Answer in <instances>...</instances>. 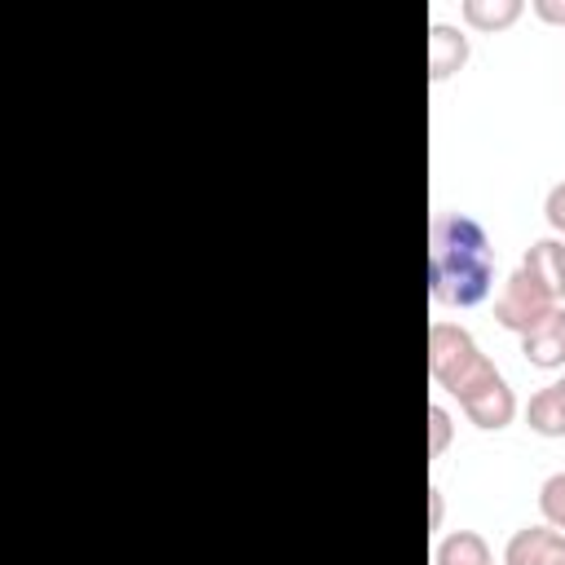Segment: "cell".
<instances>
[{"mask_svg":"<svg viewBox=\"0 0 565 565\" xmlns=\"http://www.w3.org/2000/svg\"><path fill=\"white\" fill-rule=\"evenodd\" d=\"M428 291L437 305L472 309L494 291V247L468 212H437L428 225Z\"/></svg>","mask_w":565,"mask_h":565,"instance_id":"cell-1","label":"cell"},{"mask_svg":"<svg viewBox=\"0 0 565 565\" xmlns=\"http://www.w3.org/2000/svg\"><path fill=\"white\" fill-rule=\"evenodd\" d=\"M428 375L450 397H468L481 384H490L499 366L477 349L472 331H463L459 322H433L428 327Z\"/></svg>","mask_w":565,"mask_h":565,"instance_id":"cell-2","label":"cell"},{"mask_svg":"<svg viewBox=\"0 0 565 565\" xmlns=\"http://www.w3.org/2000/svg\"><path fill=\"white\" fill-rule=\"evenodd\" d=\"M552 309H556V300H552L525 269L508 274L503 287H499V296H494V322H499L503 331H516V335H525L530 327H539Z\"/></svg>","mask_w":565,"mask_h":565,"instance_id":"cell-3","label":"cell"},{"mask_svg":"<svg viewBox=\"0 0 565 565\" xmlns=\"http://www.w3.org/2000/svg\"><path fill=\"white\" fill-rule=\"evenodd\" d=\"M459 406H463V415H468L477 428H486V433H499V428H508V424L516 419V393L508 388L503 375H494V380L481 384L477 393L459 397Z\"/></svg>","mask_w":565,"mask_h":565,"instance_id":"cell-4","label":"cell"},{"mask_svg":"<svg viewBox=\"0 0 565 565\" xmlns=\"http://www.w3.org/2000/svg\"><path fill=\"white\" fill-rule=\"evenodd\" d=\"M503 565H565V534L556 525H525L508 539Z\"/></svg>","mask_w":565,"mask_h":565,"instance_id":"cell-5","label":"cell"},{"mask_svg":"<svg viewBox=\"0 0 565 565\" xmlns=\"http://www.w3.org/2000/svg\"><path fill=\"white\" fill-rule=\"evenodd\" d=\"M521 353H525V362L539 366V371L565 366V305H556L539 327H530V331L521 335Z\"/></svg>","mask_w":565,"mask_h":565,"instance_id":"cell-6","label":"cell"},{"mask_svg":"<svg viewBox=\"0 0 565 565\" xmlns=\"http://www.w3.org/2000/svg\"><path fill=\"white\" fill-rule=\"evenodd\" d=\"M468 53L472 49H468V35L459 26H450V22H433L428 26V79L433 84L459 75L468 66Z\"/></svg>","mask_w":565,"mask_h":565,"instance_id":"cell-7","label":"cell"},{"mask_svg":"<svg viewBox=\"0 0 565 565\" xmlns=\"http://www.w3.org/2000/svg\"><path fill=\"white\" fill-rule=\"evenodd\" d=\"M521 269H525L552 300H565V238H539V243H530Z\"/></svg>","mask_w":565,"mask_h":565,"instance_id":"cell-8","label":"cell"},{"mask_svg":"<svg viewBox=\"0 0 565 565\" xmlns=\"http://www.w3.org/2000/svg\"><path fill=\"white\" fill-rule=\"evenodd\" d=\"M525 424L539 433V437H565V393L561 384H547L530 397L525 406Z\"/></svg>","mask_w":565,"mask_h":565,"instance_id":"cell-9","label":"cell"},{"mask_svg":"<svg viewBox=\"0 0 565 565\" xmlns=\"http://www.w3.org/2000/svg\"><path fill=\"white\" fill-rule=\"evenodd\" d=\"M433 565H494V561H490V543L477 530H455L437 543Z\"/></svg>","mask_w":565,"mask_h":565,"instance_id":"cell-10","label":"cell"},{"mask_svg":"<svg viewBox=\"0 0 565 565\" xmlns=\"http://www.w3.org/2000/svg\"><path fill=\"white\" fill-rule=\"evenodd\" d=\"M521 0H463V22L472 31H503L521 18Z\"/></svg>","mask_w":565,"mask_h":565,"instance_id":"cell-11","label":"cell"},{"mask_svg":"<svg viewBox=\"0 0 565 565\" xmlns=\"http://www.w3.org/2000/svg\"><path fill=\"white\" fill-rule=\"evenodd\" d=\"M539 512L547 525H556L565 534V472H552L543 486H539Z\"/></svg>","mask_w":565,"mask_h":565,"instance_id":"cell-12","label":"cell"},{"mask_svg":"<svg viewBox=\"0 0 565 565\" xmlns=\"http://www.w3.org/2000/svg\"><path fill=\"white\" fill-rule=\"evenodd\" d=\"M446 446H450V411L446 406H428V455L437 459V455H446Z\"/></svg>","mask_w":565,"mask_h":565,"instance_id":"cell-13","label":"cell"},{"mask_svg":"<svg viewBox=\"0 0 565 565\" xmlns=\"http://www.w3.org/2000/svg\"><path fill=\"white\" fill-rule=\"evenodd\" d=\"M543 216H547V225H552L556 234H565V181H556V185L547 190V199H543Z\"/></svg>","mask_w":565,"mask_h":565,"instance_id":"cell-14","label":"cell"},{"mask_svg":"<svg viewBox=\"0 0 565 565\" xmlns=\"http://www.w3.org/2000/svg\"><path fill=\"white\" fill-rule=\"evenodd\" d=\"M534 13L552 26H565V0H534Z\"/></svg>","mask_w":565,"mask_h":565,"instance_id":"cell-15","label":"cell"},{"mask_svg":"<svg viewBox=\"0 0 565 565\" xmlns=\"http://www.w3.org/2000/svg\"><path fill=\"white\" fill-rule=\"evenodd\" d=\"M428 494H433V525H437V521H441V490H437V486H433V490H428Z\"/></svg>","mask_w":565,"mask_h":565,"instance_id":"cell-16","label":"cell"},{"mask_svg":"<svg viewBox=\"0 0 565 565\" xmlns=\"http://www.w3.org/2000/svg\"><path fill=\"white\" fill-rule=\"evenodd\" d=\"M556 384H561V393H565V380H556Z\"/></svg>","mask_w":565,"mask_h":565,"instance_id":"cell-17","label":"cell"}]
</instances>
